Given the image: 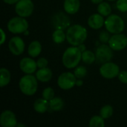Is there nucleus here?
<instances>
[{"label":"nucleus","mask_w":127,"mask_h":127,"mask_svg":"<svg viewBox=\"0 0 127 127\" xmlns=\"http://www.w3.org/2000/svg\"><path fill=\"white\" fill-rule=\"evenodd\" d=\"M88 36V32L86 28L81 25H71L66 32V39L72 46H78L83 43Z\"/></svg>","instance_id":"obj_1"},{"label":"nucleus","mask_w":127,"mask_h":127,"mask_svg":"<svg viewBox=\"0 0 127 127\" xmlns=\"http://www.w3.org/2000/svg\"><path fill=\"white\" fill-rule=\"evenodd\" d=\"M82 60V52L77 46H71L68 48L63 53L62 61L63 65L68 68H74Z\"/></svg>","instance_id":"obj_2"},{"label":"nucleus","mask_w":127,"mask_h":127,"mask_svg":"<svg viewBox=\"0 0 127 127\" xmlns=\"http://www.w3.org/2000/svg\"><path fill=\"white\" fill-rule=\"evenodd\" d=\"M37 78L32 74H25L21 77L19 87L22 94L27 96L33 95L38 89Z\"/></svg>","instance_id":"obj_3"},{"label":"nucleus","mask_w":127,"mask_h":127,"mask_svg":"<svg viewBox=\"0 0 127 127\" xmlns=\"http://www.w3.org/2000/svg\"><path fill=\"white\" fill-rule=\"evenodd\" d=\"M106 29L111 33H120L125 29V23L124 19L118 15L111 14L107 16L104 24Z\"/></svg>","instance_id":"obj_4"},{"label":"nucleus","mask_w":127,"mask_h":127,"mask_svg":"<svg viewBox=\"0 0 127 127\" xmlns=\"http://www.w3.org/2000/svg\"><path fill=\"white\" fill-rule=\"evenodd\" d=\"M8 31L14 34L22 33L28 29L29 25L25 18L22 16H16L10 19L7 22Z\"/></svg>","instance_id":"obj_5"},{"label":"nucleus","mask_w":127,"mask_h":127,"mask_svg":"<svg viewBox=\"0 0 127 127\" xmlns=\"http://www.w3.org/2000/svg\"><path fill=\"white\" fill-rule=\"evenodd\" d=\"M95 55H96V60L99 63L103 64L110 62L113 58L114 54L112 48L109 45H107L106 44L103 43L100 45L97 48Z\"/></svg>","instance_id":"obj_6"},{"label":"nucleus","mask_w":127,"mask_h":127,"mask_svg":"<svg viewBox=\"0 0 127 127\" xmlns=\"http://www.w3.org/2000/svg\"><path fill=\"white\" fill-rule=\"evenodd\" d=\"M33 10L34 4L31 0H19L15 6L16 13L24 18L31 16Z\"/></svg>","instance_id":"obj_7"},{"label":"nucleus","mask_w":127,"mask_h":127,"mask_svg":"<svg viewBox=\"0 0 127 127\" xmlns=\"http://www.w3.org/2000/svg\"><path fill=\"white\" fill-rule=\"evenodd\" d=\"M77 77L71 72L62 73L57 79L58 86L63 90H68L76 86Z\"/></svg>","instance_id":"obj_8"},{"label":"nucleus","mask_w":127,"mask_h":127,"mask_svg":"<svg viewBox=\"0 0 127 127\" xmlns=\"http://www.w3.org/2000/svg\"><path fill=\"white\" fill-rule=\"evenodd\" d=\"M99 71L103 77L106 79H113L118 76L120 73V68L116 63L108 62L102 64Z\"/></svg>","instance_id":"obj_9"},{"label":"nucleus","mask_w":127,"mask_h":127,"mask_svg":"<svg viewBox=\"0 0 127 127\" xmlns=\"http://www.w3.org/2000/svg\"><path fill=\"white\" fill-rule=\"evenodd\" d=\"M51 25L55 30H65L71 26V22L67 15L63 12H58L53 16L51 19Z\"/></svg>","instance_id":"obj_10"},{"label":"nucleus","mask_w":127,"mask_h":127,"mask_svg":"<svg viewBox=\"0 0 127 127\" xmlns=\"http://www.w3.org/2000/svg\"><path fill=\"white\" fill-rule=\"evenodd\" d=\"M108 44L113 51H122L127 46V36L121 33L113 34Z\"/></svg>","instance_id":"obj_11"},{"label":"nucleus","mask_w":127,"mask_h":127,"mask_svg":"<svg viewBox=\"0 0 127 127\" xmlns=\"http://www.w3.org/2000/svg\"><path fill=\"white\" fill-rule=\"evenodd\" d=\"M25 42L19 36L12 37L8 42V48L12 54L15 56L21 55L25 51Z\"/></svg>","instance_id":"obj_12"},{"label":"nucleus","mask_w":127,"mask_h":127,"mask_svg":"<svg viewBox=\"0 0 127 127\" xmlns=\"http://www.w3.org/2000/svg\"><path fill=\"white\" fill-rule=\"evenodd\" d=\"M15 114L10 110H4L0 115V124L2 127H15L17 125Z\"/></svg>","instance_id":"obj_13"},{"label":"nucleus","mask_w":127,"mask_h":127,"mask_svg":"<svg viewBox=\"0 0 127 127\" xmlns=\"http://www.w3.org/2000/svg\"><path fill=\"white\" fill-rule=\"evenodd\" d=\"M19 68L21 71L26 74H32L36 72L37 67L36 62L30 57H24L20 60Z\"/></svg>","instance_id":"obj_14"},{"label":"nucleus","mask_w":127,"mask_h":127,"mask_svg":"<svg viewBox=\"0 0 127 127\" xmlns=\"http://www.w3.org/2000/svg\"><path fill=\"white\" fill-rule=\"evenodd\" d=\"M105 24V19H103V16L98 13L92 14L88 19V25L89 26L95 30H98L101 28Z\"/></svg>","instance_id":"obj_15"},{"label":"nucleus","mask_w":127,"mask_h":127,"mask_svg":"<svg viewBox=\"0 0 127 127\" xmlns=\"http://www.w3.org/2000/svg\"><path fill=\"white\" fill-rule=\"evenodd\" d=\"M80 7V0H65L63 8L65 13L68 14H75L78 12Z\"/></svg>","instance_id":"obj_16"},{"label":"nucleus","mask_w":127,"mask_h":127,"mask_svg":"<svg viewBox=\"0 0 127 127\" xmlns=\"http://www.w3.org/2000/svg\"><path fill=\"white\" fill-rule=\"evenodd\" d=\"M53 76L52 71L48 68H39V70L36 72V77L37 80L42 83L48 82L51 80Z\"/></svg>","instance_id":"obj_17"},{"label":"nucleus","mask_w":127,"mask_h":127,"mask_svg":"<svg viewBox=\"0 0 127 127\" xmlns=\"http://www.w3.org/2000/svg\"><path fill=\"white\" fill-rule=\"evenodd\" d=\"M50 109L49 106V101L42 98H39L35 100L33 103V109L40 114L46 112Z\"/></svg>","instance_id":"obj_18"},{"label":"nucleus","mask_w":127,"mask_h":127,"mask_svg":"<svg viewBox=\"0 0 127 127\" xmlns=\"http://www.w3.org/2000/svg\"><path fill=\"white\" fill-rule=\"evenodd\" d=\"M41 52H42V45L39 41L37 40L33 41L28 45V54H29L30 57L33 58L36 57L41 54Z\"/></svg>","instance_id":"obj_19"},{"label":"nucleus","mask_w":127,"mask_h":127,"mask_svg":"<svg viewBox=\"0 0 127 127\" xmlns=\"http://www.w3.org/2000/svg\"><path fill=\"white\" fill-rule=\"evenodd\" d=\"M65 106V103L64 100L59 97H54L53 99H51L49 101V106H50V109L54 111V112H60L61 111Z\"/></svg>","instance_id":"obj_20"},{"label":"nucleus","mask_w":127,"mask_h":127,"mask_svg":"<svg viewBox=\"0 0 127 127\" xmlns=\"http://www.w3.org/2000/svg\"><path fill=\"white\" fill-rule=\"evenodd\" d=\"M11 74L8 69L1 68L0 69V87L3 88L7 86L10 82Z\"/></svg>","instance_id":"obj_21"},{"label":"nucleus","mask_w":127,"mask_h":127,"mask_svg":"<svg viewBox=\"0 0 127 127\" xmlns=\"http://www.w3.org/2000/svg\"><path fill=\"white\" fill-rule=\"evenodd\" d=\"M66 39V33L64 32V30L57 29L52 33V39L57 44L63 43Z\"/></svg>","instance_id":"obj_22"},{"label":"nucleus","mask_w":127,"mask_h":127,"mask_svg":"<svg viewBox=\"0 0 127 127\" xmlns=\"http://www.w3.org/2000/svg\"><path fill=\"white\" fill-rule=\"evenodd\" d=\"M97 12L103 16H109L112 13V7L108 2H101L98 4Z\"/></svg>","instance_id":"obj_23"},{"label":"nucleus","mask_w":127,"mask_h":127,"mask_svg":"<svg viewBox=\"0 0 127 127\" xmlns=\"http://www.w3.org/2000/svg\"><path fill=\"white\" fill-rule=\"evenodd\" d=\"M82 60L84 63L91 65L96 60V55L94 52L89 50H86L82 52Z\"/></svg>","instance_id":"obj_24"},{"label":"nucleus","mask_w":127,"mask_h":127,"mask_svg":"<svg viewBox=\"0 0 127 127\" xmlns=\"http://www.w3.org/2000/svg\"><path fill=\"white\" fill-rule=\"evenodd\" d=\"M90 127H105L104 118L100 115H95L93 116L89 121V124Z\"/></svg>","instance_id":"obj_25"},{"label":"nucleus","mask_w":127,"mask_h":127,"mask_svg":"<svg viewBox=\"0 0 127 127\" xmlns=\"http://www.w3.org/2000/svg\"><path fill=\"white\" fill-rule=\"evenodd\" d=\"M113 112H114L113 107L110 105H106L100 109V115L104 119H108L112 116Z\"/></svg>","instance_id":"obj_26"},{"label":"nucleus","mask_w":127,"mask_h":127,"mask_svg":"<svg viewBox=\"0 0 127 127\" xmlns=\"http://www.w3.org/2000/svg\"><path fill=\"white\" fill-rule=\"evenodd\" d=\"M88 71L86 67L84 66H77L74 69V74L77 79H83L87 75Z\"/></svg>","instance_id":"obj_27"},{"label":"nucleus","mask_w":127,"mask_h":127,"mask_svg":"<svg viewBox=\"0 0 127 127\" xmlns=\"http://www.w3.org/2000/svg\"><path fill=\"white\" fill-rule=\"evenodd\" d=\"M42 96L44 99L50 101L51 99L54 97V91L52 88L51 87H47L42 91Z\"/></svg>","instance_id":"obj_28"},{"label":"nucleus","mask_w":127,"mask_h":127,"mask_svg":"<svg viewBox=\"0 0 127 127\" xmlns=\"http://www.w3.org/2000/svg\"><path fill=\"white\" fill-rule=\"evenodd\" d=\"M116 7L122 13L127 12V0H117Z\"/></svg>","instance_id":"obj_29"},{"label":"nucleus","mask_w":127,"mask_h":127,"mask_svg":"<svg viewBox=\"0 0 127 127\" xmlns=\"http://www.w3.org/2000/svg\"><path fill=\"white\" fill-rule=\"evenodd\" d=\"M110 34L109 32L106 30V31H103L102 32L100 33L99 34V39L102 43H107L109 42V39H110Z\"/></svg>","instance_id":"obj_30"},{"label":"nucleus","mask_w":127,"mask_h":127,"mask_svg":"<svg viewBox=\"0 0 127 127\" xmlns=\"http://www.w3.org/2000/svg\"><path fill=\"white\" fill-rule=\"evenodd\" d=\"M36 64H37L38 68H46L48 66V61L47 59H45L44 57H40L36 61Z\"/></svg>","instance_id":"obj_31"},{"label":"nucleus","mask_w":127,"mask_h":127,"mask_svg":"<svg viewBox=\"0 0 127 127\" xmlns=\"http://www.w3.org/2000/svg\"><path fill=\"white\" fill-rule=\"evenodd\" d=\"M118 80L124 84H127V71H120L118 76Z\"/></svg>","instance_id":"obj_32"},{"label":"nucleus","mask_w":127,"mask_h":127,"mask_svg":"<svg viewBox=\"0 0 127 127\" xmlns=\"http://www.w3.org/2000/svg\"><path fill=\"white\" fill-rule=\"evenodd\" d=\"M0 32H1V45H3L4 42H5L6 40V34L4 33V31H3V29H1L0 30Z\"/></svg>","instance_id":"obj_33"},{"label":"nucleus","mask_w":127,"mask_h":127,"mask_svg":"<svg viewBox=\"0 0 127 127\" xmlns=\"http://www.w3.org/2000/svg\"><path fill=\"white\" fill-rule=\"evenodd\" d=\"M19 0H3V1L7 4H16Z\"/></svg>","instance_id":"obj_34"},{"label":"nucleus","mask_w":127,"mask_h":127,"mask_svg":"<svg viewBox=\"0 0 127 127\" xmlns=\"http://www.w3.org/2000/svg\"><path fill=\"white\" fill-rule=\"evenodd\" d=\"M77 48H79V50H80L81 52H83V51H85L86 50V45H85L83 43L77 46Z\"/></svg>","instance_id":"obj_35"},{"label":"nucleus","mask_w":127,"mask_h":127,"mask_svg":"<svg viewBox=\"0 0 127 127\" xmlns=\"http://www.w3.org/2000/svg\"><path fill=\"white\" fill-rule=\"evenodd\" d=\"M83 81L81 79H78V80H77L76 86H83Z\"/></svg>","instance_id":"obj_36"},{"label":"nucleus","mask_w":127,"mask_h":127,"mask_svg":"<svg viewBox=\"0 0 127 127\" xmlns=\"http://www.w3.org/2000/svg\"><path fill=\"white\" fill-rule=\"evenodd\" d=\"M103 0H91V1L93 3V4H99L100 3L103 2Z\"/></svg>","instance_id":"obj_37"},{"label":"nucleus","mask_w":127,"mask_h":127,"mask_svg":"<svg viewBox=\"0 0 127 127\" xmlns=\"http://www.w3.org/2000/svg\"><path fill=\"white\" fill-rule=\"evenodd\" d=\"M16 127H25V125H24V124H17V125H16Z\"/></svg>","instance_id":"obj_38"},{"label":"nucleus","mask_w":127,"mask_h":127,"mask_svg":"<svg viewBox=\"0 0 127 127\" xmlns=\"http://www.w3.org/2000/svg\"><path fill=\"white\" fill-rule=\"evenodd\" d=\"M23 33H24L25 35H26V36H27V35H28V34H29V31H28L27 30V31H25V32H24Z\"/></svg>","instance_id":"obj_39"},{"label":"nucleus","mask_w":127,"mask_h":127,"mask_svg":"<svg viewBox=\"0 0 127 127\" xmlns=\"http://www.w3.org/2000/svg\"><path fill=\"white\" fill-rule=\"evenodd\" d=\"M108 1H116V0H108Z\"/></svg>","instance_id":"obj_40"}]
</instances>
